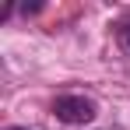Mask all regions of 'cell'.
I'll list each match as a JSON object with an SVG mask.
<instances>
[{
  "label": "cell",
  "mask_w": 130,
  "mask_h": 130,
  "mask_svg": "<svg viewBox=\"0 0 130 130\" xmlns=\"http://www.w3.org/2000/svg\"><path fill=\"white\" fill-rule=\"evenodd\" d=\"M53 112H56V120L67 123V127H85V123H91V120L99 116V106H95L88 95H60V99L53 102Z\"/></svg>",
  "instance_id": "6da1fadb"
},
{
  "label": "cell",
  "mask_w": 130,
  "mask_h": 130,
  "mask_svg": "<svg viewBox=\"0 0 130 130\" xmlns=\"http://www.w3.org/2000/svg\"><path fill=\"white\" fill-rule=\"evenodd\" d=\"M116 35H120V49H123V53L130 56V18L120 25V32H116Z\"/></svg>",
  "instance_id": "7a4b0ae2"
},
{
  "label": "cell",
  "mask_w": 130,
  "mask_h": 130,
  "mask_svg": "<svg viewBox=\"0 0 130 130\" xmlns=\"http://www.w3.org/2000/svg\"><path fill=\"white\" fill-rule=\"evenodd\" d=\"M7 130H25V127H7Z\"/></svg>",
  "instance_id": "3957f363"
}]
</instances>
